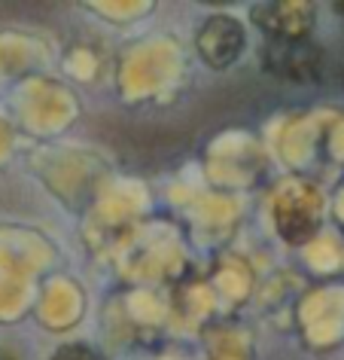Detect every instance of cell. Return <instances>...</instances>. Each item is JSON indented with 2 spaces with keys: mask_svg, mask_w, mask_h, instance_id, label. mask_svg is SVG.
Here are the masks:
<instances>
[{
  "mask_svg": "<svg viewBox=\"0 0 344 360\" xmlns=\"http://www.w3.org/2000/svg\"><path fill=\"white\" fill-rule=\"evenodd\" d=\"M320 58L323 52L311 40H271L265 49V65L277 77H286L293 83L320 77Z\"/></svg>",
  "mask_w": 344,
  "mask_h": 360,
  "instance_id": "cell-1",
  "label": "cell"
},
{
  "mask_svg": "<svg viewBox=\"0 0 344 360\" xmlns=\"http://www.w3.org/2000/svg\"><path fill=\"white\" fill-rule=\"evenodd\" d=\"M52 360H104V357H98L95 351L86 345H70V348H61Z\"/></svg>",
  "mask_w": 344,
  "mask_h": 360,
  "instance_id": "cell-4",
  "label": "cell"
},
{
  "mask_svg": "<svg viewBox=\"0 0 344 360\" xmlns=\"http://www.w3.org/2000/svg\"><path fill=\"white\" fill-rule=\"evenodd\" d=\"M244 49V28L229 15H213L198 31V52L211 68H229Z\"/></svg>",
  "mask_w": 344,
  "mask_h": 360,
  "instance_id": "cell-2",
  "label": "cell"
},
{
  "mask_svg": "<svg viewBox=\"0 0 344 360\" xmlns=\"http://www.w3.org/2000/svg\"><path fill=\"white\" fill-rule=\"evenodd\" d=\"M253 22L271 40H305L314 22L311 4H265L253 10Z\"/></svg>",
  "mask_w": 344,
  "mask_h": 360,
  "instance_id": "cell-3",
  "label": "cell"
},
{
  "mask_svg": "<svg viewBox=\"0 0 344 360\" xmlns=\"http://www.w3.org/2000/svg\"><path fill=\"white\" fill-rule=\"evenodd\" d=\"M335 6H338V13H341V15H344V4H335Z\"/></svg>",
  "mask_w": 344,
  "mask_h": 360,
  "instance_id": "cell-5",
  "label": "cell"
}]
</instances>
